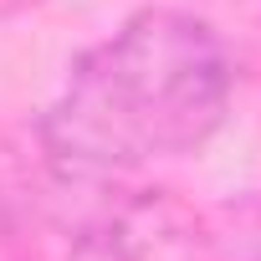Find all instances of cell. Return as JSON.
<instances>
[{
  "mask_svg": "<svg viewBox=\"0 0 261 261\" xmlns=\"http://www.w3.org/2000/svg\"><path fill=\"white\" fill-rule=\"evenodd\" d=\"M230 108V57L190 11H139L97 41L41 118L62 174L108 179L210 144Z\"/></svg>",
  "mask_w": 261,
  "mask_h": 261,
  "instance_id": "obj_1",
  "label": "cell"
},
{
  "mask_svg": "<svg viewBox=\"0 0 261 261\" xmlns=\"http://www.w3.org/2000/svg\"><path fill=\"white\" fill-rule=\"evenodd\" d=\"M210 261H261V195L220 210L210 230Z\"/></svg>",
  "mask_w": 261,
  "mask_h": 261,
  "instance_id": "obj_2",
  "label": "cell"
}]
</instances>
